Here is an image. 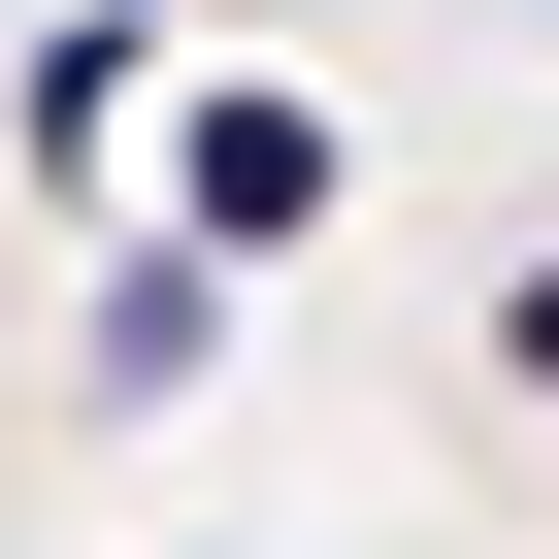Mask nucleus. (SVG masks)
<instances>
[{"instance_id": "1", "label": "nucleus", "mask_w": 559, "mask_h": 559, "mask_svg": "<svg viewBox=\"0 0 559 559\" xmlns=\"http://www.w3.org/2000/svg\"><path fill=\"white\" fill-rule=\"evenodd\" d=\"M330 230V99H198V263H297Z\"/></svg>"}, {"instance_id": "2", "label": "nucleus", "mask_w": 559, "mask_h": 559, "mask_svg": "<svg viewBox=\"0 0 559 559\" xmlns=\"http://www.w3.org/2000/svg\"><path fill=\"white\" fill-rule=\"evenodd\" d=\"M198 297H230V263H198V230H132V263H99V395H198Z\"/></svg>"}, {"instance_id": "3", "label": "nucleus", "mask_w": 559, "mask_h": 559, "mask_svg": "<svg viewBox=\"0 0 559 559\" xmlns=\"http://www.w3.org/2000/svg\"><path fill=\"white\" fill-rule=\"evenodd\" d=\"M526 395H559V263H526Z\"/></svg>"}]
</instances>
